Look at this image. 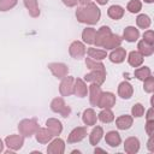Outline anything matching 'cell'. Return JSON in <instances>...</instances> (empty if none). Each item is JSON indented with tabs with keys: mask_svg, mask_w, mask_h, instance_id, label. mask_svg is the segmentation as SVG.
Segmentation results:
<instances>
[{
	"mask_svg": "<svg viewBox=\"0 0 154 154\" xmlns=\"http://www.w3.org/2000/svg\"><path fill=\"white\" fill-rule=\"evenodd\" d=\"M101 11L94 2H89L77 7L76 10V18L79 23L94 25L100 20Z\"/></svg>",
	"mask_w": 154,
	"mask_h": 154,
	"instance_id": "cell-1",
	"label": "cell"
},
{
	"mask_svg": "<svg viewBox=\"0 0 154 154\" xmlns=\"http://www.w3.org/2000/svg\"><path fill=\"white\" fill-rule=\"evenodd\" d=\"M38 129L36 119H23L18 124V131L23 137H31Z\"/></svg>",
	"mask_w": 154,
	"mask_h": 154,
	"instance_id": "cell-2",
	"label": "cell"
},
{
	"mask_svg": "<svg viewBox=\"0 0 154 154\" xmlns=\"http://www.w3.org/2000/svg\"><path fill=\"white\" fill-rule=\"evenodd\" d=\"M51 109L55 113H59L63 118H67L71 113V108L66 102L64 101L63 97H55L51 102Z\"/></svg>",
	"mask_w": 154,
	"mask_h": 154,
	"instance_id": "cell-3",
	"label": "cell"
},
{
	"mask_svg": "<svg viewBox=\"0 0 154 154\" xmlns=\"http://www.w3.org/2000/svg\"><path fill=\"white\" fill-rule=\"evenodd\" d=\"M84 81L101 85L106 81V70H90L89 73L84 75Z\"/></svg>",
	"mask_w": 154,
	"mask_h": 154,
	"instance_id": "cell-4",
	"label": "cell"
},
{
	"mask_svg": "<svg viewBox=\"0 0 154 154\" xmlns=\"http://www.w3.org/2000/svg\"><path fill=\"white\" fill-rule=\"evenodd\" d=\"M73 83L75 78L71 76H65L61 78V82L59 84V93L61 96H70L73 94Z\"/></svg>",
	"mask_w": 154,
	"mask_h": 154,
	"instance_id": "cell-5",
	"label": "cell"
},
{
	"mask_svg": "<svg viewBox=\"0 0 154 154\" xmlns=\"http://www.w3.org/2000/svg\"><path fill=\"white\" fill-rule=\"evenodd\" d=\"M85 52H87V48H85L84 43L81 42V41H73V42L70 45V47H69V53H70V55H71L73 59H77V60L82 59V58L85 55Z\"/></svg>",
	"mask_w": 154,
	"mask_h": 154,
	"instance_id": "cell-6",
	"label": "cell"
},
{
	"mask_svg": "<svg viewBox=\"0 0 154 154\" xmlns=\"http://www.w3.org/2000/svg\"><path fill=\"white\" fill-rule=\"evenodd\" d=\"M48 69L53 73V76L59 78V79L64 78L69 73V66L64 63H49Z\"/></svg>",
	"mask_w": 154,
	"mask_h": 154,
	"instance_id": "cell-7",
	"label": "cell"
},
{
	"mask_svg": "<svg viewBox=\"0 0 154 154\" xmlns=\"http://www.w3.org/2000/svg\"><path fill=\"white\" fill-rule=\"evenodd\" d=\"M5 144L8 147V149L16 152L19 150L23 144H24V137L19 134V135H10L5 138Z\"/></svg>",
	"mask_w": 154,
	"mask_h": 154,
	"instance_id": "cell-8",
	"label": "cell"
},
{
	"mask_svg": "<svg viewBox=\"0 0 154 154\" xmlns=\"http://www.w3.org/2000/svg\"><path fill=\"white\" fill-rule=\"evenodd\" d=\"M87 137V128L85 126H77L67 136V142L69 143H77L81 142Z\"/></svg>",
	"mask_w": 154,
	"mask_h": 154,
	"instance_id": "cell-9",
	"label": "cell"
},
{
	"mask_svg": "<svg viewBox=\"0 0 154 154\" xmlns=\"http://www.w3.org/2000/svg\"><path fill=\"white\" fill-rule=\"evenodd\" d=\"M116 105V95L111 91H102L101 97L99 100L97 107L100 108H112Z\"/></svg>",
	"mask_w": 154,
	"mask_h": 154,
	"instance_id": "cell-10",
	"label": "cell"
},
{
	"mask_svg": "<svg viewBox=\"0 0 154 154\" xmlns=\"http://www.w3.org/2000/svg\"><path fill=\"white\" fill-rule=\"evenodd\" d=\"M88 93H89V102H90V105L97 107L99 100H100L101 94H102L101 87L97 85V84H95V83H91L88 87Z\"/></svg>",
	"mask_w": 154,
	"mask_h": 154,
	"instance_id": "cell-11",
	"label": "cell"
},
{
	"mask_svg": "<svg viewBox=\"0 0 154 154\" xmlns=\"http://www.w3.org/2000/svg\"><path fill=\"white\" fill-rule=\"evenodd\" d=\"M64 152H65V142L58 137L52 140L47 147L48 154H63Z\"/></svg>",
	"mask_w": 154,
	"mask_h": 154,
	"instance_id": "cell-12",
	"label": "cell"
},
{
	"mask_svg": "<svg viewBox=\"0 0 154 154\" xmlns=\"http://www.w3.org/2000/svg\"><path fill=\"white\" fill-rule=\"evenodd\" d=\"M46 128L49 130V132L53 135V137L58 136L61 134L63 131V124L60 120L55 119V118H48L46 120Z\"/></svg>",
	"mask_w": 154,
	"mask_h": 154,
	"instance_id": "cell-13",
	"label": "cell"
},
{
	"mask_svg": "<svg viewBox=\"0 0 154 154\" xmlns=\"http://www.w3.org/2000/svg\"><path fill=\"white\" fill-rule=\"evenodd\" d=\"M140 140L137 137H128L124 142V150L128 154H136L140 150Z\"/></svg>",
	"mask_w": 154,
	"mask_h": 154,
	"instance_id": "cell-14",
	"label": "cell"
},
{
	"mask_svg": "<svg viewBox=\"0 0 154 154\" xmlns=\"http://www.w3.org/2000/svg\"><path fill=\"white\" fill-rule=\"evenodd\" d=\"M111 34H112V31H111V29H109L108 26H106V25L101 26V28L96 31L94 45H95L96 47H102V45H103L105 40H106Z\"/></svg>",
	"mask_w": 154,
	"mask_h": 154,
	"instance_id": "cell-15",
	"label": "cell"
},
{
	"mask_svg": "<svg viewBox=\"0 0 154 154\" xmlns=\"http://www.w3.org/2000/svg\"><path fill=\"white\" fill-rule=\"evenodd\" d=\"M73 94L78 97H85L88 94V87L84 79L82 78H77L75 79L73 83Z\"/></svg>",
	"mask_w": 154,
	"mask_h": 154,
	"instance_id": "cell-16",
	"label": "cell"
},
{
	"mask_svg": "<svg viewBox=\"0 0 154 154\" xmlns=\"http://www.w3.org/2000/svg\"><path fill=\"white\" fill-rule=\"evenodd\" d=\"M132 94H134V88L128 81H123L122 83H119V85H118V95L122 99L128 100V99H130L132 96Z\"/></svg>",
	"mask_w": 154,
	"mask_h": 154,
	"instance_id": "cell-17",
	"label": "cell"
},
{
	"mask_svg": "<svg viewBox=\"0 0 154 154\" xmlns=\"http://www.w3.org/2000/svg\"><path fill=\"white\" fill-rule=\"evenodd\" d=\"M132 123H134V117L132 116H129V114H123V116H119L117 119H116V125L119 130H128L132 126Z\"/></svg>",
	"mask_w": 154,
	"mask_h": 154,
	"instance_id": "cell-18",
	"label": "cell"
},
{
	"mask_svg": "<svg viewBox=\"0 0 154 154\" xmlns=\"http://www.w3.org/2000/svg\"><path fill=\"white\" fill-rule=\"evenodd\" d=\"M108 58H109V60H111L112 63H114V64H120V63H123V61L125 60V58H126V51L119 46V47L112 49V52H111V54L108 55Z\"/></svg>",
	"mask_w": 154,
	"mask_h": 154,
	"instance_id": "cell-19",
	"label": "cell"
},
{
	"mask_svg": "<svg viewBox=\"0 0 154 154\" xmlns=\"http://www.w3.org/2000/svg\"><path fill=\"white\" fill-rule=\"evenodd\" d=\"M35 136H36V141L41 144L49 143L53 138V135L49 132V130L47 128H38L37 131L35 132Z\"/></svg>",
	"mask_w": 154,
	"mask_h": 154,
	"instance_id": "cell-20",
	"label": "cell"
},
{
	"mask_svg": "<svg viewBox=\"0 0 154 154\" xmlns=\"http://www.w3.org/2000/svg\"><path fill=\"white\" fill-rule=\"evenodd\" d=\"M122 41H123V38H122L119 35L111 34V35L105 40L102 47L106 48L105 51H107V49H114V48H117V47H119V46L122 45Z\"/></svg>",
	"mask_w": 154,
	"mask_h": 154,
	"instance_id": "cell-21",
	"label": "cell"
},
{
	"mask_svg": "<svg viewBox=\"0 0 154 154\" xmlns=\"http://www.w3.org/2000/svg\"><path fill=\"white\" fill-rule=\"evenodd\" d=\"M144 57L138 52V51H131L128 55V63L132 67H138L143 64Z\"/></svg>",
	"mask_w": 154,
	"mask_h": 154,
	"instance_id": "cell-22",
	"label": "cell"
},
{
	"mask_svg": "<svg viewBox=\"0 0 154 154\" xmlns=\"http://www.w3.org/2000/svg\"><path fill=\"white\" fill-rule=\"evenodd\" d=\"M82 120L87 126H94L96 124L97 116L93 108H87V109H84V112L82 114Z\"/></svg>",
	"mask_w": 154,
	"mask_h": 154,
	"instance_id": "cell-23",
	"label": "cell"
},
{
	"mask_svg": "<svg viewBox=\"0 0 154 154\" xmlns=\"http://www.w3.org/2000/svg\"><path fill=\"white\" fill-rule=\"evenodd\" d=\"M140 37V31L135 26H126L123 31V38L128 42H136Z\"/></svg>",
	"mask_w": 154,
	"mask_h": 154,
	"instance_id": "cell-24",
	"label": "cell"
},
{
	"mask_svg": "<svg viewBox=\"0 0 154 154\" xmlns=\"http://www.w3.org/2000/svg\"><path fill=\"white\" fill-rule=\"evenodd\" d=\"M105 141L109 147H118L122 143V137L117 131H108L105 135Z\"/></svg>",
	"mask_w": 154,
	"mask_h": 154,
	"instance_id": "cell-25",
	"label": "cell"
},
{
	"mask_svg": "<svg viewBox=\"0 0 154 154\" xmlns=\"http://www.w3.org/2000/svg\"><path fill=\"white\" fill-rule=\"evenodd\" d=\"M124 13H125V10L122 6H119V5H112L107 10V16L109 18L114 19V20H118V19L123 18Z\"/></svg>",
	"mask_w": 154,
	"mask_h": 154,
	"instance_id": "cell-26",
	"label": "cell"
},
{
	"mask_svg": "<svg viewBox=\"0 0 154 154\" xmlns=\"http://www.w3.org/2000/svg\"><path fill=\"white\" fill-rule=\"evenodd\" d=\"M102 136H103V129L101 126H94L89 134V143L91 146H96L102 138Z\"/></svg>",
	"mask_w": 154,
	"mask_h": 154,
	"instance_id": "cell-27",
	"label": "cell"
},
{
	"mask_svg": "<svg viewBox=\"0 0 154 154\" xmlns=\"http://www.w3.org/2000/svg\"><path fill=\"white\" fill-rule=\"evenodd\" d=\"M24 6L26 7L29 14L32 18H37L40 16V8H38L37 0H24Z\"/></svg>",
	"mask_w": 154,
	"mask_h": 154,
	"instance_id": "cell-28",
	"label": "cell"
},
{
	"mask_svg": "<svg viewBox=\"0 0 154 154\" xmlns=\"http://www.w3.org/2000/svg\"><path fill=\"white\" fill-rule=\"evenodd\" d=\"M87 54L89 58L94 59V60H103L106 57H107V52L105 49H97V48H94V47H89L87 49Z\"/></svg>",
	"mask_w": 154,
	"mask_h": 154,
	"instance_id": "cell-29",
	"label": "cell"
},
{
	"mask_svg": "<svg viewBox=\"0 0 154 154\" xmlns=\"http://www.w3.org/2000/svg\"><path fill=\"white\" fill-rule=\"evenodd\" d=\"M137 48H138V52H140L143 57H149V55H152V54L154 53V46L147 43V42L143 41V40L138 41Z\"/></svg>",
	"mask_w": 154,
	"mask_h": 154,
	"instance_id": "cell-30",
	"label": "cell"
},
{
	"mask_svg": "<svg viewBox=\"0 0 154 154\" xmlns=\"http://www.w3.org/2000/svg\"><path fill=\"white\" fill-rule=\"evenodd\" d=\"M95 35H96V30L94 28H85L83 31H82V38H83V42L84 43H88V45H94V41H95Z\"/></svg>",
	"mask_w": 154,
	"mask_h": 154,
	"instance_id": "cell-31",
	"label": "cell"
},
{
	"mask_svg": "<svg viewBox=\"0 0 154 154\" xmlns=\"http://www.w3.org/2000/svg\"><path fill=\"white\" fill-rule=\"evenodd\" d=\"M97 119L102 123H111L114 120V114L111 108H102V111L97 114Z\"/></svg>",
	"mask_w": 154,
	"mask_h": 154,
	"instance_id": "cell-32",
	"label": "cell"
},
{
	"mask_svg": "<svg viewBox=\"0 0 154 154\" xmlns=\"http://www.w3.org/2000/svg\"><path fill=\"white\" fill-rule=\"evenodd\" d=\"M136 24L138 28L141 29H148L152 24V19L149 18V16L142 13V14H138L137 18H136Z\"/></svg>",
	"mask_w": 154,
	"mask_h": 154,
	"instance_id": "cell-33",
	"label": "cell"
},
{
	"mask_svg": "<svg viewBox=\"0 0 154 154\" xmlns=\"http://www.w3.org/2000/svg\"><path fill=\"white\" fill-rule=\"evenodd\" d=\"M150 75H152V70L148 66H142V67L138 66V69L135 70V77L137 79H140V81H144Z\"/></svg>",
	"mask_w": 154,
	"mask_h": 154,
	"instance_id": "cell-34",
	"label": "cell"
},
{
	"mask_svg": "<svg viewBox=\"0 0 154 154\" xmlns=\"http://www.w3.org/2000/svg\"><path fill=\"white\" fill-rule=\"evenodd\" d=\"M85 65L89 70H106L105 69V65L99 61V60H94L91 58H87L85 59Z\"/></svg>",
	"mask_w": 154,
	"mask_h": 154,
	"instance_id": "cell-35",
	"label": "cell"
},
{
	"mask_svg": "<svg viewBox=\"0 0 154 154\" xmlns=\"http://www.w3.org/2000/svg\"><path fill=\"white\" fill-rule=\"evenodd\" d=\"M126 10L130 13H138L142 10V2L140 0H130L126 5Z\"/></svg>",
	"mask_w": 154,
	"mask_h": 154,
	"instance_id": "cell-36",
	"label": "cell"
},
{
	"mask_svg": "<svg viewBox=\"0 0 154 154\" xmlns=\"http://www.w3.org/2000/svg\"><path fill=\"white\" fill-rule=\"evenodd\" d=\"M18 0H0V11L5 12L11 8H13L17 5Z\"/></svg>",
	"mask_w": 154,
	"mask_h": 154,
	"instance_id": "cell-37",
	"label": "cell"
},
{
	"mask_svg": "<svg viewBox=\"0 0 154 154\" xmlns=\"http://www.w3.org/2000/svg\"><path fill=\"white\" fill-rule=\"evenodd\" d=\"M143 89L146 93H149V94L154 91V77L152 75L143 81Z\"/></svg>",
	"mask_w": 154,
	"mask_h": 154,
	"instance_id": "cell-38",
	"label": "cell"
},
{
	"mask_svg": "<svg viewBox=\"0 0 154 154\" xmlns=\"http://www.w3.org/2000/svg\"><path fill=\"white\" fill-rule=\"evenodd\" d=\"M144 114V107L142 103H135L131 108V116L135 118H140Z\"/></svg>",
	"mask_w": 154,
	"mask_h": 154,
	"instance_id": "cell-39",
	"label": "cell"
},
{
	"mask_svg": "<svg viewBox=\"0 0 154 154\" xmlns=\"http://www.w3.org/2000/svg\"><path fill=\"white\" fill-rule=\"evenodd\" d=\"M143 41H146L147 43H149V45H154V31L153 30H147V31H144L143 32V38H142Z\"/></svg>",
	"mask_w": 154,
	"mask_h": 154,
	"instance_id": "cell-40",
	"label": "cell"
},
{
	"mask_svg": "<svg viewBox=\"0 0 154 154\" xmlns=\"http://www.w3.org/2000/svg\"><path fill=\"white\" fill-rule=\"evenodd\" d=\"M146 132L149 136H153L154 134V120H147L146 123Z\"/></svg>",
	"mask_w": 154,
	"mask_h": 154,
	"instance_id": "cell-41",
	"label": "cell"
},
{
	"mask_svg": "<svg viewBox=\"0 0 154 154\" xmlns=\"http://www.w3.org/2000/svg\"><path fill=\"white\" fill-rule=\"evenodd\" d=\"M61 1H63L64 5L67 6V7H75V6H77V4H78L77 0H61Z\"/></svg>",
	"mask_w": 154,
	"mask_h": 154,
	"instance_id": "cell-42",
	"label": "cell"
},
{
	"mask_svg": "<svg viewBox=\"0 0 154 154\" xmlns=\"http://www.w3.org/2000/svg\"><path fill=\"white\" fill-rule=\"evenodd\" d=\"M147 148L149 152H154V138L153 136H149V140L147 142Z\"/></svg>",
	"mask_w": 154,
	"mask_h": 154,
	"instance_id": "cell-43",
	"label": "cell"
},
{
	"mask_svg": "<svg viewBox=\"0 0 154 154\" xmlns=\"http://www.w3.org/2000/svg\"><path fill=\"white\" fill-rule=\"evenodd\" d=\"M146 119H147V120H154V109H153V107H150V108L147 111V113H146Z\"/></svg>",
	"mask_w": 154,
	"mask_h": 154,
	"instance_id": "cell-44",
	"label": "cell"
},
{
	"mask_svg": "<svg viewBox=\"0 0 154 154\" xmlns=\"http://www.w3.org/2000/svg\"><path fill=\"white\" fill-rule=\"evenodd\" d=\"M81 5H85V4H89V2H91V0H77Z\"/></svg>",
	"mask_w": 154,
	"mask_h": 154,
	"instance_id": "cell-45",
	"label": "cell"
},
{
	"mask_svg": "<svg viewBox=\"0 0 154 154\" xmlns=\"http://www.w3.org/2000/svg\"><path fill=\"white\" fill-rule=\"evenodd\" d=\"M96 2H97L99 5H106V4L108 2V0H96Z\"/></svg>",
	"mask_w": 154,
	"mask_h": 154,
	"instance_id": "cell-46",
	"label": "cell"
},
{
	"mask_svg": "<svg viewBox=\"0 0 154 154\" xmlns=\"http://www.w3.org/2000/svg\"><path fill=\"white\" fill-rule=\"evenodd\" d=\"M1 152H4V142H2V140L0 138V153Z\"/></svg>",
	"mask_w": 154,
	"mask_h": 154,
	"instance_id": "cell-47",
	"label": "cell"
},
{
	"mask_svg": "<svg viewBox=\"0 0 154 154\" xmlns=\"http://www.w3.org/2000/svg\"><path fill=\"white\" fill-rule=\"evenodd\" d=\"M97 152H101V153H106L103 149H101V148H95V153H97Z\"/></svg>",
	"mask_w": 154,
	"mask_h": 154,
	"instance_id": "cell-48",
	"label": "cell"
},
{
	"mask_svg": "<svg viewBox=\"0 0 154 154\" xmlns=\"http://www.w3.org/2000/svg\"><path fill=\"white\" fill-rule=\"evenodd\" d=\"M143 1H144V2H147V4H152L154 0H143Z\"/></svg>",
	"mask_w": 154,
	"mask_h": 154,
	"instance_id": "cell-49",
	"label": "cell"
}]
</instances>
